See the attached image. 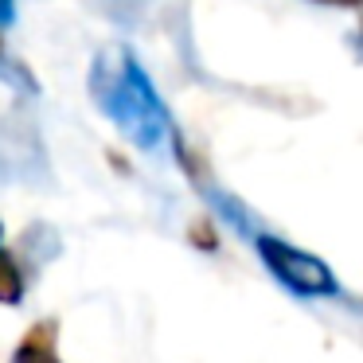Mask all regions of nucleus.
<instances>
[{
  "instance_id": "nucleus-5",
  "label": "nucleus",
  "mask_w": 363,
  "mask_h": 363,
  "mask_svg": "<svg viewBox=\"0 0 363 363\" xmlns=\"http://www.w3.org/2000/svg\"><path fill=\"white\" fill-rule=\"evenodd\" d=\"M324 4H359V0H324Z\"/></svg>"
},
{
  "instance_id": "nucleus-3",
  "label": "nucleus",
  "mask_w": 363,
  "mask_h": 363,
  "mask_svg": "<svg viewBox=\"0 0 363 363\" xmlns=\"http://www.w3.org/2000/svg\"><path fill=\"white\" fill-rule=\"evenodd\" d=\"M24 297V277H20L16 262L0 250V305H16Z\"/></svg>"
},
{
  "instance_id": "nucleus-4",
  "label": "nucleus",
  "mask_w": 363,
  "mask_h": 363,
  "mask_svg": "<svg viewBox=\"0 0 363 363\" xmlns=\"http://www.w3.org/2000/svg\"><path fill=\"white\" fill-rule=\"evenodd\" d=\"M0 20H12V0H0Z\"/></svg>"
},
{
  "instance_id": "nucleus-2",
  "label": "nucleus",
  "mask_w": 363,
  "mask_h": 363,
  "mask_svg": "<svg viewBox=\"0 0 363 363\" xmlns=\"http://www.w3.org/2000/svg\"><path fill=\"white\" fill-rule=\"evenodd\" d=\"M12 363H59V355H55V324L51 320L35 324V328L20 340Z\"/></svg>"
},
{
  "instance_id": "nucleus-1",
  "label": "nucleus",
  "mask_w": 363,
  "mask_h": 363,
  "mask_svg": "<svg viewBox=\"0 0 363 363\" xmlns=\"http://www.w3.org/2000/svg\"><path fill=\"white\" fill-rule=\"evenodd\" d=\"M258 254H262V262H266L269 274H274L281 285H289L293 293H301V297H332V293L340 289L336 274H332L316 254L297 250V246L281 242V238L262 235L258 238Z\"/></svg>"
}]
</instances>
